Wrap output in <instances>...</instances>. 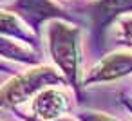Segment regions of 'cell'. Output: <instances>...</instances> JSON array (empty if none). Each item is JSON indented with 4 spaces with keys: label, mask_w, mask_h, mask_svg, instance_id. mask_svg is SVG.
Instances as JSON below:
<instances>
[{
    "label": "cell",
    "mask_w": 132,
    "mask_h": 121,
    "mask_svg": "<svg viewBox=\"0 0 132 121\" xmlns=\"http://www.w3.org/2000/svg\"><path fill=\"white\" fill-rule=\"evenodd\" d=\"M51 42V53L56 60V63L63 69V72L69 78H74L76 74V29H71L62 24H54L49 33Z\"/></svg>",
    "instance_id": "cell-1"
},
{
    "label": "cell",
    "mask_w": 132,
    "mask_h": 121,
    "mask_svg": "<svg viewBox=\"0 0 132 121\" xmlns=\"http://www.w3.org/2000/svg\"><path fill=\"white\" fill-rule=\"evenodd\" d=\"M60 78L58 74H54L51 69H38V71H33L18 80H15L11 85H7L2 92L4 96V101L6 103H22L26 101L35 90H38L42 85H47V83H58Z\"/></svg>",
    "instance_id": "cell-2"
},
{
    "label": "cell",
    "mask_w": 132,
    "mask_h": 121,
    "mask_svg": "<svg viewBox=\"0 0 132 121\" xmlns=\"http://www.w3.org/2000/svg\"><path fill=\"white\" fill-rule=\"evenodd\" d=\"M69 108V101L67 96L56 89H47L44 90L33 103V112L36 117H40L42 121H53L62 117Z\"/></svg>",
    "instance_id": "cell-3"
},
{
    "label": "cell",
    "mask_w": 132,
    "mask_h": 121,
    "mask_svg": "<svg viewBox=\"0 0 132 121\" xmlns=\"http://www.w3.org/2000/svg\"><path fill=\"white\" fill-rule=\"evenodd\" d=\"M132 71V54H112L98 69L92 71L89 81H98V80H112L119 78L127 72Z\"/></svg>",
    "instance_id": "cell-4"
},
{
    "label": "cell",
    "mask_w": 132,
    "mask_h": 121,
    "mask_svg": "<svg viewBox=\"0 0 132 121\" xmlns=\"http://www.w3.org/2000/svg\"><path fill=\"white\" fill-rule=\"evenodd\" d=\"M18 6L24 13H29L31 16H38V18H45L47 15L58 13V9L47 0H20Z\"/></svg>",
    "instance_id": "cell-5"
},
{
    "label": "cell",
    "mask_w": 132,
    "mask_h": 121,
    "mask_svg": "<svg viewBox=\"0 0 132 121\" xmlns=\"http://www.w3.org/2000/svg\"><path fill=\"white\" fill-rule=\"evenodd\" d=\"M100 9H103L107 15H112L123 9H132V0H103L100 4Z\"/></svg>",
    "instance_id": "cell-6"
},
{
    "label": "cell",
    "mask_w": 132,
    "mask_h": 121,
    "mask_svg": "<svg viewBox=\"0 0 132 121\" xmlns=\"http://www.w3.org/2000/svg\"><path fill=\"white\" fill-rule=\"evenodd\" d=\"M81 121H118L114 117H109L105 114H100V112H83L80 116Z\"/></svg>",
    "instance_id": "cell-7"
},
{
    "label": "cell",
    "mask_w": 132,
    "mask_h": 121,
    "mask_svg": "<svg viewBox=\"0 0 132 121\" xmlns=\"http://www.w3.org/2000/svg\"><path fill=\"white\" fill-rule=\"evenodd\" d=\"M121 27H123V40L132 45V18L130 20H125Z\"/></svg>",
    "instance_id": "cell-8"
},
{
    "label": "cell",
    "mask_w": 132,
    "mask_h": 121,
    "mask_svg": "<svg viewBox=\"0 0 132 121\" xmlns=\"http://www.w3.org/2000/svg\"><path fill=\"white\" fill-rule=\"evenodd\" d=\"M127 107H128V110L132 112V101H127Z\"/></svg>",
    "instance_id": "cell-9"
}]
</instances>
